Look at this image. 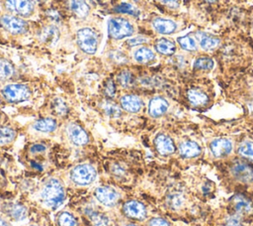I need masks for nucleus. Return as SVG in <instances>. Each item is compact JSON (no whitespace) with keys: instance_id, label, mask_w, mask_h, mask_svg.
Returning a JSON list of instances; mask_svg holds the SVG:
<instances>
[{"instance_id":"obj_23","label":"nucleus","mask_w":253,"mask_h":226,"mask_svg":"<svg viewBox=\"0 0 253 226\" xmlns=\"http://www.w3.org/2000/svg\"><path fill=\"white\" fill-rule=\"evenodd\" d=\"M5 209L7 214L17 221L25 219L28 215L27 207L20 203H10L5 207Z\"/></svg>"},{"instance_id":"obj_10","label":"nucleus","mask_w":253,"mask_h":226,"mask_svg":"<svg viewBox=\"0 0 253 226\" xmlns=\"http://www.w3.org/2000/svg\"><path fill=\"white\" fill-rule=\"evenodd\" d=\"M123 211L127 217L135 220H143L147 215L146 207L137 200L127 201L123 206Z\"/></svg>"},{"instance_id":"obj_34","label":"nucleus","mask_w":253,"mask_h":226,"mask_svg":"<svg viewBox=\"0 0 253 226\" xmlns=\"http://www.w3.org/2000/svg\"><path fill=\"white\" fill-rule=\"evenodd\" d=\"M57 222L59 226H77V220L75 217L66 211L61 212L57 217Z\"/></svg>"},{"instance_id":"obj_31","label":"nucleus","mask_w":253,"mask_h":226,"mask_svg":"<svg viewBox=\"0 0 253 226\" xmlns=\"http://www.w3.org/2000/svg\"><path fill=\"white\" fill-rule=\"evenodd\" d=\"M118 83L124 89H129V88L133 87L134 83H135L134 74L127 69L122 70L118 75Z\"/></svg>"},{"instance_id":"obj_42","label":"nucleus","mask_w":253,"mask_h":226,"mask_svg":"<svg viewBox=\"0 0 253 226\" xmlns=\"http://www.w3.org/2000/svg\"><path fill=\"white\" fill-rule=\"evenodd\" d=\"M226 226H242L241 222H240V218L234 215H231L230 217L227 218L226 220Z\"/></svg>"},{"instance_id":"obj_45","label":"nucleus","mask_w":253,"mask_h":226,"mask_svg":"<svg viewBox=\"0 0 253 226\" xmlns=\"http://www.w3.org/2000/svg\"><path fill=\"white\" fill-rule=\"evenodd\" d=\"M0 226H10V225L6 220L0 218Z\"/></svg>"},{"instance_id":"obj_39","label":"nucleus","mask_w":253,"mask_h":226,"mask_svg":"<svg viewBox=\"0 0 253 226\" xmlns=\"http://www.w3.org/2000/svg\"><path fill=\"white\" fill-rule=\"evenodd\" d=\"M145 43H147V39L144 37H141V36L131 38V39H128V41H127V44L131 47H138V46L143 45Z\"/></svg>"},{"instance_id":"obj_41","label":"nucleus","mask_w":253,"mask_h":226,"mask_svg":"<svg viewBox=\"0 0 253 226\" xmlns=\"http://www.w3.org/2000/svg\"><path fill=\"white\" fill-rule=\"evenodd\" d=\"M148 226H170V224H169V222L166 221L163 218L155 217V218H152L149 220Z\"/></svg>"},{"instance_id":"obj_17","label":"nucleus","mask_w":253,"mask_h":226,"mask_svg":"<svg viewBox=\"0 0 253 226\" xmlns=\"http://www.w3.org/2000/svg\"><path fill=\"white\" fill-rule=\"evenodd\" d=\"M152 27L157 33L161 35H170L177 29V25L174 21L160 17L154 18L152 20Z\"/></svg>"},{"instance_id":"obj_15","label":"nucleus","mask_w":253,"mask_h":226,"mask_svg":"<svg viewBox=\"0 0 253 226\" xmlns=\"http://www.w3.org/2000/svg\"><path fill=\"white\" fill-rule=\"evenodd\" d=\"M121 108L130 113H138L141 110L143 103L140 97L135 95H126L120 99Z\"/></svg>"},{"instance_id":"obj_5","label":"nucleus","mask_w":253,"mask_h":226,"mask_svg":"<svg viewBox=\"0 0 253 226\" xmlns=\"http://www.w3.org/2000/svg\"><path fill=\"white\" fill-rule=\"evenodd\" d=\"M0 26L9 34L15 36L26 34L29 30V24L24 18L11 14L0 17Z\"/></svg>"},{"instance_id":"obj_12","label":"nucleus","mask_w":253,"mask_h":226,"mask_svg":"<svg viewBox=\"0 0 253 226\" xmlns=\"http://www.w3.org/2000/svg\"><path fill=\"white\" fill-rule=\"evenodd\" d=\"M67 135L69 140L76 146H84L89 142V136L86 131L75 123L68 125Z\"/></svg>"},{"instance_id":"obj_9","label":"nucleus","mask_w":253,"mask_h":226,"mask_svg":"<svg viewBox=\"0 0 253 226\" xmlns=\"http://www.w3.org/2000/svg\"><path fill=\"white\" fill-rule=\"evenodd\" d=\"M230 172L234 179L242 184L253 183V167L243 162H235L231 168Z\"/></svg>"},{"instance_id":"obj_37","label":"nucleus","mask_w":253,"mask_h":226,"mask_svg":"<svg viewBox=\"0 0 253 226\" xmlns=\"http://www.w3.org/2000/svg\"><path fill=\"white\" fill-rule=\"evenodd\" d=\"M115 10L118 13L130 14L133 16H139V14H140V10L130 3H122V4L118 5L117 7H115Z\"/></svg>"},{"instance_id":"obj_14","label":"nucleus","mask_w":253,"mask_h":226,"mask_svg":"<svg viewBox=\"0 0 253 226\" xmlns=\"http://www.w3.org/2000/svg\"><path fill=\"white\" fill-rule=\"evenodd\" d=\"M154 145L157 152L163 156L170 155L175 151L173 140L165 134H158L154 139Z\"/></svg>"},{"instance_id":"obj_19","label":"nucleus","mask_w":253,"mask_h":226,"mask_svg":"<svg viewBox=\"0 0 253 226\" xmlns=\"http://www.w3.org/2000/svg\"><path fill=\"white\" fill-rule=\"evenodd\" d=\"M202 152L200 145L194 141L182 142L179 146V153L183 158L192 159L198 157Z\"/></svg>"},{"instance_id":"obj_24","label":"nucleus","mask_w":253,"mask_h":226,"mask_svg":"<svg viewBox=\"0 0 253 226\" xmlns=\"http://www.w3.org/2000/svg\"><path fill=\"white\" fill-rule=\"evenodd\" d=\"M134 59L137 63L140 64H149L154 61L155 54L151 49L147 47H141L135 51Z\"/></svg>"},{"instance_id":"obj_3","label":"nucleus","mask_w":253,"mask_h":226,"mask_svg":"<svg viewBox=\"0 0 253 226\" xmlns=\"http://www.w3.org/2000/svg\"><path fill=\"white\" fill-rule=\"evenodd\" d=\"M76 42L77 46L83 53L87 55H94L98 49L99 38L93 29L84 27L77 31Z\"/></svg>"},{"instance_id":"obj_18","label":"nucleus","mask_w":253,"mask_h":226,"mask_svg":"<svg viewBox=\"0 0 253 226\" xmlns=\"http://www.w3.org/2000/svg\"><path fill=\"white\" fill-rule=\"evenodd\" d=\"M59 36H60L59 29L56 25L51 24V25L45 26L42 29L40 34V39L44 44L48 46H55L58 42Z\"/></svg>"},{"instance_id":"obj_33","label":"nucleus","mask_w":253,"mask_h":226,"mask_svg":"<svg viewBox=\"0 0 253 226\" xmlns=\"http://www.w3.org/2000/svg\"><path fill=\"white\" fill-rule=\"evenodd\" d=\"M215 65L214 61L211 58H198L194 63V68L199 70H211Z\"/></svg>"},{"instance_id":"obj_43","label":"nucleus","mask_w":253,"mask_h":226,"mask_svg":"<svg viewBox=\"0 0 253 226\" xmlns=\"http://www.w3.org/2000/svg\"><path fill=\"white\" fill-rule=\"evenodd\" d=\"M31 153L33 154H38V153H43L46 151V146L43 144H35L30 148Z\"/></svg>"},{"instance_id":"obj_8","label":"nucleus","mask_w":253,"mask_h":226,"mask_svg":"<svg viewBox=\"0 0 253 226\" xmlns=\"http://www.w3.org/2000/svg\"><path fill=\"white\" fill-rule=\"evenodd\" d=\"M229 208L232 210L231 215L239 218L253 214V202L242 194H235L230 198Z\"/></svg>"},{"instance_id":"obj_21","label":"nucleus","mask_w":253,"mask_h":226,"mask_svg":"<svg viewBox=\"0 0 253 226\" xmlns=\"http://www.w3.org/2000/svg\"><path fill=\"white\" fill-rule=\"evenodd\" d=\"M196 37L200 47L205 51H212L220 44V39L218 37L206 32H197Z\"/></svg>"},{"instance_id":"obj_22","label":"nucleus","mask_w":253,"mask_h":226,"mask_svg":"<svg viewBox=\"0 0 253 226\" xmlns=\"http://www.w3.org/2000/svg\"><path fill=\"white\" fill-rule=\"evenodd\" d=\"M154 48L157 53L164 56H171L176 51V45L173 41L166 39V38H160L158 39L155 44Z\"/></svg>"},{"instance_id":"obj_1","label":"nucleus","mask_w":253,"mask_h":226,"mask_svg":"<svg viewBox=\"0 0 253 226\" xmlns=\"http://www.w3.org/2000/svg\"><path fill=\"white\" fill-rule=\"evenodd\" d=\"M42 198L44 202L52 208H56L61 205L65 198L62 184L56 179L49 180L42 191Z\"/></svg>"},{"instance_id":"obj_32","label":"nucleus","mask_w":253,"mask_h":226,"mask_svg":"<svg viewBox=\"0 0 253 226\" xmlns=\"http://www.w3.org/2000/svg\"><path fill=\"white\" fill-rule=\"evenodd\" d=\"M177 41H178V44L180 45V47L185 51L195 52L198 49V45H197L196 40L189 35L180 37V38H178Z\"/></svg>"},{"instance_id":"obj_36","label":"nucleus","mask_w":253,"mask_h":226,"mask_svg":"<svg viewBox=\"0 0 253 226\" xmlns=\"http://www.w3.org/2000/svg\"><path fill=\"white\" fill-rule=\"evenodd\" d=\"M52 106H53L55 113L58 116H64L68 111V107H67L66 103L61 98L54 99Z\"/></svg>"},{"instance_id":"obj_27","label":"nucleus","mask_w":253,"mask_h":226,"mask_svg":"<svg viewBox=\"0 0 253 226\" xmlns=\"http://www.w3.org/2000/svg\"><path fill=\"white\" fill-rule=\"evenodd\" d=\"M85 213L94 226H108L109 225L110 220L106 214L98 212V211H94L93 209H90V208L85 209Z\"/></svg>"},{"instance_id":"obj_38","label":"nucleus","mask_w":253,"mask_h":226,"mask_svg":"<svg viewBox=\"0 0 253 226\" xmlns=\"http://www.w3.org/2000/svg\"><path fill=\"white\" fill-rule=\"evenodd\" d=\"M104 93H105V96L109 99L113 98L116 96V85L113 80H108L106 82V85L104 88Z\"/></svg>"},{"instance_id":"obj_46","label":"nucleus","mask_w":253,"mask_h":226,"mask_svg":"<svg viewBox=\"0 0 253 226\" xmlns=\"http://www.w3.org/2000/svg\"><path fill=\"white\" fill-rule=\"evenodd\" d=\"M207 2H209V3H214V2H217L218 0H206Z\"/></svg>"},{"instance_id":"obj_29","label":"nucleus","mask_w":253,"mask_h":226,"mask_svg":"<svg viewBox=\"0 0 253 226\" xmlns=\"http://www.w3.org/2000/svg\"><path fill=\"white\" fill-rule=\"evenodd\" d=\"M15 68L13 65L7 61L0 59V81H7L13 77Z\"/></svg>"},{"instance_id":"obj_6","label":"nucleus","mask_w":253,"mask_h":226,"mask_svg":"<svg viewBox=\"0 0 253 226\" xmlns=\"http://www.w3.org/2000/svg\"><path fill=\"white\" fill-rule=\"evenodd\" d=\"M70 178L79 186H87L94 182L96 178V170L88 164L78 165L70 172Z\"/></svg>"},{"instance_id":"obj_16","label":"nucleus","mask_w":253,"mask_h":226,"mask_svg":"<svg viewBox=\"0 0 253 226\" xmlns=\"http://www.w3.org/2000/svg\"><path fill=\"white\" fill-rule=\"evenodd\" d=\"M168 107H169V104L166 99L160 97H153L148 104V114L153 118H158L167 112Z\"/></svg>"},{"instance_id":"obj_11","label":"nucleus","mask_w":253,"mask_h":226,"mask_svg":"<svg viewBox=\"0 0 253 226\" xmlns=\"http://www.w3.org/2000/svg\"><path fill=\"white\" fill-rule=\"evenodd\" d=\"M210 150L216 158H224L231 153L232 143L226 138H218L211 143Z\"/></svg>"},{"instance_id":"obj_13","label":"nucleus","mask_w":253,"mask_h":226,"mask_svg":"<svg viewBox=\"0 0 253 226\" xmlns=\"http://www.w3.org/2000/svg\"><path fill=\"white\" fill-rule=\"evenodd\" d=\"M94 194L96 199L106 206H114L119 198L118 193L110 187L97 188Z\"/></svg>"},{"instance_id":"obj_40","label":"nucleus","mask_w":253,"mask_h":226,"mask_svg":"<svg viewBox=\"0 0 253 226\" xmlns=\"http://www.w3.org/2000/svg\"><path fill=\"white\" fill-rule=\"evenodd\" d=\"M168 203H169L172 207H179L182 204V198L179 194H173L169 195L168 198Z\"/></svg>"},{"instance_id":"obj_47","label":"nucleus","mask_w":253,"mask_h":226,"mask_svg":"<svg viewBox=\"0 0 253 226\" xmlns=\"http://www.w3.org/2000/svg\"><path fill=\"white\" fill-rule=\"evenodd\" d=\"M127 226H139V225H136V224H128Z\"/></svg>"},{"instance_id":"obj_35","label":"nucleus","mask_w":253,"mask_h":226,"mask_svg":"<svg viewBox=\"0 0 253 226\" xmlns=\"http://www.w3.org/2000/svg\"><path fill=\"white\" fill-rule=\"evenodd\" d=\"M238 154L245 159L253 161V142H244L238 148Z\"/></svg>"},{"instance_id":"obj_4","label":"nucleus","mask_w":253,"mask_h":226,"mask_svg":"<svg viewBox=\"0 0 253 226\" xmlns=\"http://www.w3.org/2000/svg\"><path fill=\"white\" fill-rule=\"evenodd\" d=\"M31 90L23 84H11L1 90V96L9 103H19L27 101L31 97Z\"/></svg>"},{"instance_id":"obj_30","label":"nucleus","mask_w":253,"mask_h":226,"mask_svg":"<svg viewBox=\"0 0 253 226\" xmlns=\"http://www.w3.org/2000/svg\"><path fill=\"white\" fill-rule=\"evenodd\" d=\"M16 138V131L11 127H0V145H7L12 143Z\"/></svg>"},{"instance_id":"obj_25","label":"nucleus","mask_w":253,"mask_h":226,"mask_svg":"<svg viewBox=\"0 0 253 226\" xmlns=\"http://www.w3.org/2000/svg\"><path fill=\"white\" fill-rule=\"evenodd\" d=\"M187 97L190 103L194 106H204L209 101L208 96L198 89H192L188 91Z\"/></svg>"},{"instance_id":"obj_44","label":"nucleus","mask_w":253,"mask_h":226,"mask_svg":"<svg viewBox=\"0 0 253 226\" xmlns=\"http://www.w3.org/2000/svg\"><path fill=\"white\" fill-rule=\"evenodd\" d=\"M160 2L170 8H177L180 4V0H160Z\"/></svg>"},{"instance_id":"obj_26","label":"nucleus","mask_w":253,"mask_h":226,"mask_svg":"<svg viewBox=\"0 0 253 226\" xmlns=\"http://www.w3.org/2000/svg\"><path fill=\"white\" fill-rule=\"evenodd\" d=\"M57 127V123L53 118H42L37 120L33 124V128L42 133H51L54 132Z\"/></svg>"},{"instance_id":"obj_2","label":"nucleus","mask_w":253,"mask_h":226,"mask_svg":"<svg viewBox=\"0 0 253 226\" xmlns=\"http://www.w3.org/2000/svg\"><path fill=\"white\" fill-rule=\"evenodd\" d=\"M135 33L134 25L121 16L112 17L108 21V35L113 40H123L133 36Z\"/></svg>"},{"instance_id":"obj_48","label":"nucleus","mask_w":253,"mask_h":226,"mask_svg":"<svg viewBox=\"0 0 253 226\" xmlns=\"http://www.w3.org/2000/svg\"><path fill=\"white\" fill-rule=\"evenodd\" d=\"M31 226H37V225H31Z\"/></svg>"},{"instance_id":"obj_7","label":"nucleus","mask_w":253,"mask_h":226,"mask_svg":"<svg viewBox=\"0 0 253 226\" xmlns=\"http://www.w3.org/2000/svg\"><path fill=\"white\" fill-rule=\"evenodd\" d=\"M4 4L9 12L22 18L31 17L35 12L33 0H4Z\"/></svg>"},{"instance_id":"obj_28","label":"nucleus","mask_w":253,"mask_h":226,"mask_svg":"<svg viewBox=\"0 0 253 226\" xmlns=\"http://www.w3.org/2000/svg\"><path fill=\"white\" fill-rule=\"evenodd\" d=\"M101 108L105 115L111 118H118L122 115V108L111 99H105L101 103Z\"/></svg>"},{"instance_id":"obj_20","label":"nucleus","mask_w":253,"mask_h":226,"mask_svg":"<svg viewBox=\"0 0 253 226\" xmlns=\"http://www.w3.org/2000/svg\"><path fill=\"white\" fill-rule=\"evenodd\" d=\"M69 8L72 14L80 19L86 18L90 12V6L86 0H70Z\"/></svg>"}]
</instances>
